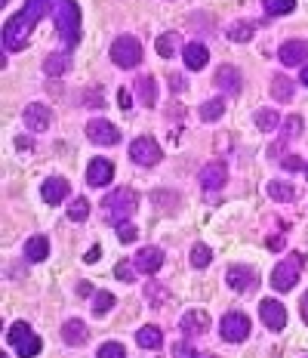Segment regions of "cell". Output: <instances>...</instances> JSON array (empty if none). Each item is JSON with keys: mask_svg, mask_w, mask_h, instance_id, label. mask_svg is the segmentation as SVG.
I'll use <instances>...</instances> for the list:
<instances>
[{"mask_svg": "<svg viewBox=\"0 0 308 358\" xmlns=\"http://www.w3.org/2000/svg\"><path fill=\"white\" fill-rule=\"evenodd\" d=\"M41 19L56 22V31L65 47H74L80 41V6L74 0H25L22 13L3 25V47L13 53L25 50Z\"/></svg>", "mask_w": 308, "mask_h": 358, "instance_id": "obj_1", "label": "cell"}, {"mask_svg": "<svg viewBox=\"0 0 308 358\" xmlns=\"http://www.w3.org/2000/svg\"><path fill=\"white\" fill-rule=\"evenodd\" d=\"M102 207H105V210H115V213H111V222L120 226V222H124L126 216L139 207V195L133 189H115V192H108V195H105Z\"/></svg>", "mask_w": 308, "mask_h": 358, "instance_id": "obj_2", "label": "cell"}, {"mask_svg": "<svg viewBox=\"0 0 308 358\" xmlns=\"http://www.w3.org/2000/svg\"><path fill=\"white\" fill-rule=\"evenodd\" d=\"M299 272H302V253H290L284 263L274 266V272H272V287L277 290V294H287V290L296 287Z\"/></svg>", "mask_w": 308, "mask_h": 358, "instance_id": "obj_3", "label": "cell"}, {"mask_svg": "<svg viewBox=\"0 0 308 358\" xmlns=\"http://www.w3.org/2000/svg\"><path fill=\"white\" fill-rule=\"evenodd\" d=\"M6 343L16 346L19 358H34L37 352H41V337H34V331L25 322H16L10 331H6Z\"/></svg>", "mask_w": 308, "mask_h": 358, "instance_id": "obj_4", "label": "cell"}, {"mask_svg": "<svg viewBox=\"0 0 308 358\" xmlns=\"http://www.w3.org/2000/svg\"><path fill=\"white\" fill-rule=\"evenodd\" d=\"M111 59L120 69H136L142 59V43L133 34H120L115 43H111Z\"/></svg>", "mask_w": 308, "mask_h": 358, "instance_id": "obj_5", "label": "cell"}, {"mask_svg": "<svg viewBox=\"0 0 308 358\" xmlns=\"http://www.w3.org/2000/svg\"><path fill=\"white\" fill-rule=\"evenodd\" d=\"M130 158L142 164V167H154V164H161L163 152L152 136H139V139H133V145H130Z\"/></svg>", "mask_w": 308, "mask_h": 358, "instance_id": "obj_6", "label": "cell"}, {"mask_svg": "<svg viewBox=\"0 0 308 358\" xmlns=\"http://www.w3.org/2000/svg\"><path fill=\"white\" fill-rule=\"evenodd\" d=\"M222 337L228 343H240L250 337V318L244 315V312H228V315L222 318Z\"/></svg>", "mask_w": 308, "mask_h": 358, "instance_id": "obj_7", "label": "cell"}, {"mask_svg": "<svg viewBox=\"0 0 308 358\" xmlns=\"http://www.w3.org/2000/svg\"><path fill=\"white\" fill-rule=\"evenodd\" d=\"M87 136H89V143H96V145H117L120 143L117 127L108 124L105 117H96V121L87 124Z\"/></svg>", "mask_w": 308, "mask_h": 358, "instance_id": "obj_8", "label": "cell"}, {"mask_svg": "<svg viewBox=\"0 0 308 358\" xmlns=\"http://www.w3.org/2000/svg\"><path fill=\"white\" fill-rule=\"evenodd\" d=\"M161 266H163V250L161 248H142L136 257H133V268L142 272V275H154Z\"/></svg>", "mask_w": 308, "mask_h": 358, "instance_id": "obj_9", "label": "cell"}, {"mask_svg": "<svg viewBox=\"0 0 308 358\" xmlns=\"http://www.w3.org/2000/svg\"><path fill=\"white\" fill-rule=\"evenodd\" d=\"M111 176H115V164H111L108 158H93L89 161V170H87V182L89 185H108Z\"/></svg>", "mask_w": 308, "mask_h": 358, "instance_id": "obj_10", "label": "cell"}, {"mask_svg": "<svg viewBox=\"0 0 308 358\" xmlns=\"http://www.w3.org/2000/svg\"><path fill=\"white\" fill-rule=\"evenodd\" d=\"M259 312H262V322L272 327V331H281V327L287 324V309H284L277 300H262Z\"/></svg>", "mask_w": 308, "mask_h": 358, "instance_id": "obj_11", "label": "cell"}, {"mask_svg": "<svg viewBox=\"0 0 308 358\" xmlns=\"http://www.w3.org/2000/svg\"><path fill=\"white\" fill-rule=\"evenodd\" d=\"M50 121H52L50 108L41 106V102H31V106L25 108V127H28V130L41 133V130H47V127H50Z\"/></svg>", "mask_w": 308, "mask_h": 358, "instance_id": "obj_12", "label": "cell"}, {"mask_svg": "<svg viewBox=\"0 0 308 358\" xmlns=\"http://www.w3.org/2000/svg\"><path fill=\"white\" fill-rule=\"evenodd\" d=\"M71 192V185L65 182L62 176H50L47 182L41 185V195H43V201H47V204H59V201H65V195H68Z\"/></svg>", "mask_w": 308, "mask_h": 358, "instance_id": "obj_13", "label": "cell"}, {"mask_svg": "<svg viewBox=\"0 0 308 358\" xmlns=\"http://www.w3.org/2000/svg\"><path fill=\"white\" fill-rule=\"evenodd\" d=\"M225 179H228V170H225L222 161H213L200 170V185H204V189H222Z\"/></svg>", "mask_w": 308, "mask_h": 358, "instance_id": "obj_14", "label": "cell"}, {"mask_svg": "<svg viewBox=\"0 0 308 358\" xmlns=\"http://www.w3.org/2000/svg\"><path fill=\"white\" fill-rule=\"evenodd\" d=\"M277 56H281V62L287 65V69H290V65H302L308 59V43L305 41H287Z\"/></svg>", "mask_w": 308, "mask_h": 358, "instance_id": "obj_15", "label": "cell"}, {"mask_svg": "<svg viewBox=\"0 0 308 358\" xmlns=\"http://www.w3.org/2000/svg\"><path fill=\"white\" fill-rule=\"evenodd\" d=\"M210 327V315L204 309H191L182 315V331L189 334V337H198V334H204Z\"/></svg>", "mask_w": 308, "mask_h": 358, "instance_id": "obj_16", "label": "cell"}, {"mask_svg": "<svg viewBox=\"0 0 308 358\" xmlns=\"http://www.w3.org/2000/svg\"><path fill=\"white\" fill-rule=\"evenodd\" d=\"M225 278H228V287H231V290H240V294H244V290H250V287H253L256 275H253L247 266H231Z\"/></svg>", "mask_w": 308, "mask_h": 358, "instance_id": "obj_17", "label": "cell"}, {"mask_svg": "<svg viewBox=\"0 0 308 358\" xmlns=\"http://www.w3.org/2000/svg\"><path fill=\"white\" fill-rule=\"evenodd\" d=\"M87 324L80 322V318H71V322H65L62 324V340L68 343V346H84L87 343Z\"/></svg>", "mask_w": 308, "mask_h": 358, "instance_id": "obj_18", "label": "cell"}, {"mask_svg": "<svg viewBox=\"0 0 308 358\" xmlns=\"http://www.w3.org/2000/svg\"><path fill=\"white\" fill-rule=\"evenodd\" d=\"M216 84H219V90H225V93L237 96L240 93V74L235 65H222L219 71H216Z\"/></svg>", "mask_w": 308, "mask_h": 358, "instance_id": "obj_19", "label": "cell"}, {"mask_svg": "<svg viewBox=\"0 0 308 358\" xmlns=\"http://www.w3.org/2000/svg\"><path fill=\"white\" fill-rule=\"evenodd\" d=\"M182 59H185V65H189L191 71H200L207 65V59H210V53H207V47L204 43H189V47L182 50Z\"/></svg>", "mask_w": 308, "mask_h": 358, "instance_id": "obj_20", "label": "cell"}, {"mask_svg": "<svg viewBox=\"0 0 308 358\" xmlns=\"http://www.w3.org/2000/svg\"><path fill=\"white\" fill-rule=\"evenodd\" d=\"M136 90H139L142 106H148V108L157 106V80L152 78V74H142V78L136 80Z\"/></svg>", "mask_w": 308, "mask_h": 358, "instance_id": "obj_21", "label": "cell"}, {"mask_svg": "<svg viewBox=\"0 0 308 358\" xmlns=\"http://www.w3.org/2000/svg\"><path fill=\"white\" fill-rule=\"evenodd\" d=\"M25 257L31 259V263H43V259L50 257V241H47L43 235L28 238V244H25Z\"/></svg>", "mask_w": 308, "mask_h": 358, "instance_id": "obj_22", "label": "cell"}, {"mask_svg": "<svg viewBox=\"0 0 308 358\" xmlns=\"http://www.w3.org/2000/svg\"><path fill=\"white\" fill-rule=\"evenodd\" d=\"M68 65H71L68 53H50V56H47V62H43V71H47L50 78H59V74L68 71Z\"/></svg>", "mask_w": 308, "mask_h": 358, "instance_id": "obj_23", "label": "cell"}, {"mask_svg": "<svg viewBox=\"0 0 308 358\" xmlns=\"http://www.w3.org/2000/svg\"><path fill=\"white\" fill-rule=\"evenodd\" d=\"M272 96L277 102H290L293 99V80L287 74H274L272 78Z\"/></svg>", "mask_w": 308, "mask_h": 358, "instance_id": "obj_24", "label": "cell"}, {"mask_svg": "<svg viewBox=\"0 0 308 358\" xmlns=\"http://www.w3.org/2000/svg\"><path fill=\"white\" fill-rule=\"evenodd\" d=\"M136 343L142 349H157L163 343V334L157 331L154 324H145V327H139V334H136Z\"/></svg>", "mask_w": 308, "mask_h": 358, "instance_id": "obj_25", "label": "cell"}, {"mask_svg": "<svg viewBox=\"0 0 308 358\" xmlns=\"http://www.w3.org/2000/svg\"><path fill=\"white\" fill-rule=\"evenodd\" d=\"M268 195H272L274 201H296V185H290V182H281V179H272L268 182Z\"/></svg>", "mask_w": 308, "mask_h": 358, "instance_id": "obj_26", "label": "cell"}, {"mask_svg": "<svg viewBox=\"0 0 308 358\" xmlns=\"http://www.w3.org/2000/svg\"><path fill=\"white\" fill-rule=\"evenodd\" d=\"M253 34H256V25H253V22H235V25L228 28V37H231L235 43L253 41Z\"/></svg>", "mask_w": 308, "mask_h": 358, "instance_id": "obj_27", "label": "cell"}, {"mask_svg": "<svg viewBox=\"0 0 308 358\" xmlns=\"http://www.w3.org/2000/svg\"><path fill=\"white\" fill-rule=\"evenodd\" d=\"M268 16H287V13L296 10V0H262Z\"/></svg>", "mask_w": 308, "mask_h": 358, "instance_id": "obj_28", "label": "cell"}, {"mask_svg": "<svg viewBox=\"0 0 308 358\" xmlns=\"http://www.w3.org/2000/svg\"><path fill=\"white\" fill-rule=\"evenodd\" d=\"M253 121H256L259 130H274V127L281 124V117H277L274 108H259L256 115H253Z\"/></svg>", "mask_w": 308, "mask_h": 358, "instance_id": "obj_29", "label": "cell"}, {"mask_svg": "<svg viewBox=\"0 0 308 358\" xmlns=\"http://www.w3.org/2000/svg\"><path fill=\"white\" fill-rule=\"evenodd\" d=\"M210 263H213V250H210L207 248V244H194V248H191V266L194 268H207Z\"/></svg>", "mask_w": 308, "mask_h": 358, "instance_id": "obj_30", "label": "cell"}, {"mask_svg": "<svg viewBox=\"0 0 308 358\" xmlns=\"http://www.w3.org/2000/svg\"><path fill=\"white\" fill-rule=\"evenodd\" d=\"M176 47H179V34L176 31H167V34L157 37V53H161L163 59H170L173 53H176Z\"/></svg>", "mask_w": 308, "mask_h": 358, "instance_id": "obj_31", "label": "cell"}, {"mask_svg": "<svg viewBox=\"0 0 308 358\" xmlns=\"http://www.w3.org/2000/svg\"><path fill=\"white\" fill-rule=\"evenodd\" d=\"M222 111H225V102H222V99H210V102H204V106H200V117H204L207 124H210V121H219Z\"/></svg>", "mask_w": 308, "mask_h": 358, "instance_id": "obj_32", "label": "cell"}, {"mask_svg": "<svg viewBox=\"0 0 308 358\" xmlns=\"http://www.w3.org/2000/svg\"><path fill=\"white\" fill-rule=\"evenodd\" d=\"M111 306H115V294H108V290H99V294H96L93 312H96V315H105V312H108Z\"/></svg>", "mask_w": 308, "mask_h": 358, "instance_id": "obj_33", "label": "cell"}, {"mask_svg": "<svg viewBox=\"0 0 308 358\" xmlns=\"http://www.w3.org/2000/svg\"><path fill=\"white\" fill-rule=\"evenodd\" d=\"M68 216H71L74 222H84L87 216H89V201H87V198H78V201H74V204H71Z\"/></svg>", "mask_w": 308, "mask_h": 358, "instance_id": "obj_34", "label": "cell"}, {"mask_svg": "<svg viewBox=\"0 0 308 358\" xmlns=\"http://www.w3.org/2000/svg\"><path fill=\"white\" fill-rule=\"evenodd\" d=\"M299 130H302V117L293 115V117H287V124H284L281 139H287V143H290V139H296V136H299Z\"/></svg>", "mask_w": 308, "mask_h": 358, "instance_id": "obj_35", "label": "cell"}, {"mask_svg": "<svg viewBox=\"0 0 308 358\" xmlns=\"http://www.w3.org/2000/svg\"><path fill=\"white\" fill-rule=\"evenodd\" d=\"M96 358H126V352H124V346H120V343H105Z\"/></svg>", "mask_w": 308, "mask_h": 358, "instance_id": "obj_36", "label": "cell"}, {"mask_svg": "<svg viewBox=\"0 0 308 358\" xmlns=\"http://www.w3.org/2000/svg\"><path fill=\"white\" fill-rule=\"evenodd\" d=\"M117 235H120V241H124V244H133V241H136V229L126 226V222H120V226H117Z\"/></svg>", "mask_w": 308, "mask_h": 358, "instance_id": "obj_37", "label": "cell"}, {"mask_svg": "<svg viewBox=\"0 0 308 358\" xmlns=\"http://www.w3.org/2000/svg\"><path fill=\"white\" fill-rule=\"evenodd\" d=\"M173 355L176 358H198V352H194L189 343H176V346H173Z\"/></svg>", "mask_w": 308, "mask_h": 358, "instance_id": "obj_38", "label": "cell"}, {"mask_svg": "<svg viewBox=\"0 0 308 358\" xmlns=\"http://www.w3.org/2000/svg\"><path fill=\"white\" fill-rule=\"evenodd\" d=\"M281 167H284V170H290V173H293V170H302V161H299L296 155H287V158L281 161Z\"/></svg>", "mask_w": 308, "mask_h": 358, "instance_id": "obj_39", "label": "cell"}, {"mask_svg": "<svg viewBox=\"0 0 308 358\" xmlns=\"http://www.w3.org/2000/svg\"><path fill=\"white\" fill-rule=\"evenodd\" d=\"M117 278H120V281H133V268H130V263H117Z\"/></svg>", "mask_w": 308, "mask_h": 358, "instance_id": "obj_40", "label": "cell"}, {"mask_svg": "<svg viewBox=\"0 0 308 358\" xmlns=\"http://www.w3.org/2000/svg\"><path fill=\"white\" fill-rule=\"evenodd\" d=\"M84 102H87V106H93V108H102V96L99 93H87Z\"/></svg>", "mask_w": 308, "mask_h": 358, "instance_id": "obj_41", "label": "cell"}, {"mask_svg": "<svg viewBox=\"0 0 308 358\" xmlns=\"http://www.w3.org/2000/svg\"><path fill=\"white\" fill-rule=\"evenodd\" d=\"M154 204H176V198H173V195H163V192H157V195H154Z\"/></svg>", "mask_w": 308, "mask_h": 358, "instance_id": "obj_42", "label": "cell"}, {"mask_svg": "<svg viewBox=\"0 0 308 358\" xmlns=\"http://www.w3.org/2000/svg\"><path fill=\"white\" fill-rule=\"evenodd\" d=\"M130 106H133L130 93H126V90H120V108H130Z\"/></svg>", "mask_w": 308, "mask_h": 358, "instance_id": "obj_43", "label": "cell"}, {"mask_svg": "<svg viewBox=\"0 0 308 358\" xmlns=\"http://www.w3.org/2000/svg\"><path fill=\"white\" fill-rule=\"evenodd\" d=\"M78 294H80V296L93 294V285H89V281H80V285H78Z\"/></svg>", "mask_w": 308, "mask_h": 358, "instance_id": "obj_44", "label": "cell"}, {"mask_svg": "<svg viewBox=\"0 0 308 358\" xmlns=\"http://www.w3.org/2000/svg\"><path fill=\"white\" fill-rule=\"evenodd\" d=\"M99 253H102L99 248H93V250H89V253H87V263H93V259H99Z\"/></svg>", "mask_w": 308, "mask_h": 358, "instance_id": "obj_45", "label": "cell"}, {"mask_svg": "<svg viewBox=\"0 0 308 358\" xmlns=\"http://www.w3.org/2000/svg\"><path fill=\"white\" fill-rule=\"evenodd\" d=\"M170 84L176 87V90H182V78H179V74H173V78H170Z\"/></svg>", "mask_w": 308, "mask_h": 358, "instance_id": "obj_46", "label": "cell"}, {"mask_svg": "<svg viewBox=\"0 0 308 358\" xmlns=\"http://www.w3.org/2000/svg\"><path fill=\"white\" fill-rule=\"evenodd\" d=\"M268 248H272V250H281V238H277V235H274V238H272V241H268Z\"/></svg>", "mask_w": 308, "mask_h": 358, "instance_id": "obj_47", "label": "cell"}, {"mask_svg": "<svg viewBox=\"0 0 308 358\" xmlns=\"http://www.w3.org/2000/svg\"><path fill=\"white\" fill-rule=\"evenodd\" d=\"M302 315H305V322H308V294L302 296Z\"/></svg>", "mask_w": 308, "mask_h": 358, "instance_id": "obj_48", "label": "cell"}, {"mask_svg": "<svg viewBox=\"0 0 308 358\" xmlns=\"http://www.w3.org/2000/svg\"><path fill=\"white\" fill-rule=\"evenodd\" d=\"M302 84L308 87V65H305V69H302Z\"/></svg>", "mask_w": 308, "mask_h": 358, "instance_id": "obj_49", "label": "cell"}, {"mask_svg": "<svg viewBox=\"0 0 308 358\" xmlns=\"http://www.w3.org/2000/svg\"><path fill=\"white\" fill-rule=\"evenodd\" d=\"M305 179H308V164H305Z\"/></svg>", "mask_w": 308, "mask_h": 358, "instance_id": "obj_50", "label": "cell"}, {"mask_svg": "<svg viewBox=\"0 0 308 358\" xmlns=\"http://www.w3.org/2000/svg\"><path fill=\"white\" fill-rule=\"evenodd\" d=\"M0 3H3V6H6V3H10V0H0Z\"/></svg>", "mask_w": 308, "mask_h": 358, "instance_id": "obj_51", "label": "cell"}]
</instances>
